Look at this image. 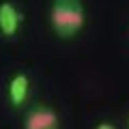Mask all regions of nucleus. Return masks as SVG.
<instances>
[{
    "label": "nucleus",
    "mask_w": 129,
    "mask_h": 129,
    "mask_svg": "<svg viewBox=\"0 0 129 129\" xmlns=\"http://www.w3.org/2000/svg\"><path fill=\"white\" fill-rule=\"evenodd\" d=\"M50 26L60 39H73L86 26V9L82 0H52Z\"/></svg>",
    "instance_id": "f257e3e1"
},
{
    "label": "nucleus",
    "mask_w": 129,
    "mask_h": 129,
    "mask_svg": "<svg viewBox=\"0 0 129 129\" xmlns=\"http://www.w3.org/2000/svg\"><path fill=\"white\" fill-rule=\"evenodd\" d=\"M24 11L15 0H0V37L5 41H13L22 32Z\"/></svg>",
    "instance_id": "f03ea898"
},
{
    "label": "nucleus",
    "mask_w": 129,
    "mask_h": 129,
    "mask_svg": "<svg viewBox=\"0 0 129 129\" xmlns=\"http://www.w3.org/2000/svg\"><path fill=\"white\" fill-rule=\"evenodd\" d=\"M22 129H60V116L52 106H35L24 114Z\"/></svg>",
    "instance_id": "7ed1b4c3"
},
{
    "label": "nucleus",
    "mask_w": 129,
    "mask_h": 129,
    "mask_svg": "<svg viewBox=\"0 0 129 129\" xmlns=\"http://www.w3.org/2000/svg\"><path fill=\"white\" fill-rule=\"evenodd\" d=\"M30 97V78L24 71H15L7 80V103L11 108H24Z\"/></svg>",
    "instance_id": "20e7f679"
},
{
    "label": "nucleus",
    "mask_w": 129,
    "mask_h": 129,
    "mask_svg": "<svg viewBox=\"0 0 129 129\" xmlns=\"http://www.w3.org/2000/svg\"><path fill=\"white\" fill-rule=\"evenodd\" d=\"M95 129H116V125L110 123V120H99V123L95 125Z\"/></svg>",
    "instance_id": "39448f33"
},
{
    "label": "nucleus",
    "mask_w": 129,
    "mask_h": 129,
    "mask_svg": "<svg viewBox=\"0 0 129 129\" xmlns=\"http://www.w3.org/2000/svg\"><path fill=\"white\" fill-rule=\"evenodd\" d=\"M127 129H129V116H127Z\"/></svg>",
    "instance_id": "423d86ee"
}]
</instances>
